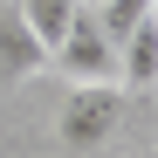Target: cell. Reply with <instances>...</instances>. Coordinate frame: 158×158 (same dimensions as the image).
I'll return each mask as SVG.
<instances>
[{
    "label": "cell",
    "instance_id": "3",
    "mask_svg": "<svg viewBox=\"0 0 158 158\" xmlns=\"http://www.w3.org/2000/svg\"><path fill=\"white\" fill-rule=\"evenodd\" d=\"M35 69H48V48L28 35V21L14 14V0L0 7V89H14V83H28Z\"/></svg>",
    "mask_w": 158,
    "mask_h": 158
},
{
    "label": "cell",
    "instance_id": "6",
    "mask_svg": "<svg viewBox=\"0 0 158 158\" xmlns=\"http://www.w3.org/2000/svg\"><path fill=\"white\" fill-rule=\"evenodd\" d=\"M89 14H96V28L110 35V41H124V35H138V28H151L158 0H103V7H89Z\"/></svg>",
    "mask_w": 158,
    "mask_h": 158
},
{
    "label": "cell",
    "instance_id": "2",
    "mask_svg": "<svg viewBox=\"0 0 158 158\" xmlns=\"http://www.w3.org/2000/svg\"><path fill=\"white\" fill-rule=\"evenodd\" d=\"M48 69H62L69 83H117V41L96 28V14L83 7L69 21V35L48 48Z\"/></svg>",
    "mask_w": 158,
    "mask_h": 158
},
{
    "label": "cell",
    "instance_id": "4",
    "mask_svg": "<svg viewBox=\"0 0 158 158\" xmlns=\"http://www.w3.org/2000/svg\"><path fill=\"white\" fill-rule=\"evenodd\" d=\"M14 14L28 21V35H35L41 48H55V41L69 35V21L83 14V7H76V0H14Z\"/></svg>",
    "mask_w": 158,
    "mask_h": 158
},
{
    "label": "cell",
    "instance_id": "7",
    "mask_svg": "<svg viewBox=\"0 0 158 158\" xmlns=\"http://www.w3.org/2000/svg\"><path fill=\"white\" fill-rule=\"evenodd\" d=\"M76 7H103V0H76Z\"/></svg>",
    "mask_w": 158,
    "mask_h": 158
},
{
    "label": "cell",
    "instance_id": "1",
    "mask_svg": "<svg viewBox=\"0 0 158 158\" xmlns=\"http://www.w3.org/2000/svg\"><path fill=\"white\" fill-rule=\"evenodd\" d=\"M124 110H131V96L117 83H76L62 96V110H55V138L69 151H103V144H117Z\"/></svg>",
    "mask_w": 158,
    "mask_h": 158
},
{
    "label": "cell",
    "instance_id": "5",
    "mask_svg": "<svg viewBox=\"0 0 158 158\" xmlns=\"http://www.w3.org/2000/svg\"><path fill=\"white\" fill-rule=\"evenodd\" d=\"M151 35H158V28H138V35L117 41V89H124V96L151 89Z\"/></svg>",
    "mask_w": 158,
    "mask_h": 158
}]
</instances>
